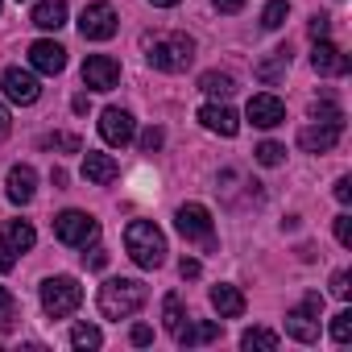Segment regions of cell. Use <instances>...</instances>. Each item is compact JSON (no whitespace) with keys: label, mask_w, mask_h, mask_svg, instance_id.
<instances>
[{"label":"cell","mask_w":352,"mask_h":352,"mask_svg":"<svg viewBox=\"0 0 352 352\" xmlns=\"http://www.w3.org/2000/svg\"><path fill=\"white\" fill-rule=\"evenodd\" d=\"M336 199H340V204L352 199V179H340V183H336Z\"/></svg>","instance_id":"7bdbcfd3"},{"label":"cell","mask_w":352,"mask_h":352,"mask_svg":"<svg viewBox=\"0 0 352 352\" xmlns=\"http://www.w3.org/2000/svg\"><path fill=\"white\" fill-rule=\"evenodd\" d=\"M286 67H290V50H286V46H278L265 63H257V79H261V83H278V75H282Z\"/></svg>","instance_id":"cb8c5ba5"},{"label":"cell","mask_w":352,"mask_h":352,"mask_svg":"<svg viewBox=\"0 0 352 352\" xmlns=\"http://www.w3.org/2000/svg\"><path fill=\"white\" fill-rule=\"evenodd\" d=\"M30 67L34 71H42V75H58L63 67H67V50L58 46V42H34L30 46Z\"/></svg>","instance_id":"5bb4252c"},{"label":"cell","mask_w":352,"mask_h":352,"mask_svg":"<svg viewBox=\"0 0 352 352\" xmlns=\"http://www.w3.org/2000/svg\"><path fill=\"white\" fill-rule=\"evenodd\" d=\"M79 302H83V286H79L75 278L58 274V278H46V282H42V311H46L50 319H67V315H75Z\"/></svg>","instance_id":"277c9868"},{"label":"cell","mask_w":352,"mask_h":352,"mask_svg":"<svg viewBox=\"0 0 352 352\" xmlns=\"http://www.w3.org/2000/svg\"><path fill=\"white\" fill-rule=\"evenodd\" d=\"M83 261H87L91 270H104V265H108V253H104V249H91V257L83 253Z\"/></svg>","instance_id":"ab89813d"},{"label":"cell","mask_w":352,"mask_h":352,"mask_svg":"<svg viewBox=\"0 0 352 352\" xmlns=\"http://www.w3.org/2000/svg\"><path fill=\"white\" fill-rule=\"evenodd\" d=\"M17 327V298L0 286V331H13Z\"/></svg>","instance_id":"f546056e"},{"label":"cell","mask_w":352,"mask_h":352,"mask_svg":"<svg viewBox=\"0 0 352 352\" xmlns=\"http://www.w3.org/2000/svg\"><path fill=\"white\" fill-rule=\"evenodd\" d=\"M311 67H315L319 75H348V54H340V46H331V42L323 38V42H315V50H311Z\"/></svg>","instance_id":"2e32d148"},{"label":"cell","mask_w":352,"mask_h":352,"mask_svg":"<svg viewBox=\"0 0 352 352\" xmlns=\"http://www.w3.org/2000/svg\"><path fill=\"white\" fill-rule=\"evenodd\" d=\"M212 307L220 311V319H241L245 315V294L236 286L220 282V286H212Z\"/></svg>","instance_id":"d6986e66"},{"label":"cell","mask_w":352,"mask_h":352,"mask_svg":"<svg viewBox=\"0 0 352 352\" xmlns=\"http://www.w3.org/2000/svg\"><path fill=\"white\" fill-rule=\"evenodd\" d=\"M241 348H261V352H274L278 348V331H270V327H249L245 336H241Z\"/></svg>","instance_id":"d4e9b609"},{"label":"cell","mask_w":352,"mask_h":352,"mask_svg":"<svg viewBox=\"0 0 352 352\" xmlns=\"http://www.w3.org/2000/svg\"><path fill=\"white\" fill-rule=\"evenodd\" d=\"M34 191H38V170L25 166V162L13 166V170H9V199H13V204H30Z\"/></svg>","instance_id":"ac0fdd59"},{"label":"cell","mask_w":352,"mask_h":352,"mask_svg":"<svg viewBox=\"0 0 352 352\" xmlns=\"http://www.w3.org/2000/svg\"><path fill=\"white\" fill-rule=\"evenodd\" d=\"M199 91L212 96V100H228L236 91V79L224 75V71H208V75H199Z\"/></svg>","instance_id":"603a6c76"},{"label":"cell","mask_w":352,"mask_h":352,"mask_svg":"<svg viewBox=\"0 0 352 352\" xmlns=\"http://www.w3.org/2000/svg\"><path fill=\"white\" fill-rule=\"evenodd\" d=\"M174 336H179L183 348H191V344H212V340H220V323H216V319H199V323L179 327Z\"/></svg>","instance_id":"44dd1931"},{"label":"cell","mask_w":352,"mask_h":352,"mask_svg":"<svg viewBox=\"0 0 352 352\" xmlns=\"http://www.w3.org/2000/svg\"><path fill=\"white\" fill-rule=\"evenodd\" d=\"M145 298H149V290L137 278H108L100 286V294H96L104 319H129V315H137L145 307Z\"/></svg>","instance_id":"6da1fadb"},{"label":"cell","mask_w":352,"mask_h":352,"mask_svg":"<svg viewBox=\"0 0 352 352\" xmlns=\"http://www.w3.org/2000/svg\"><path fill=\"white\" fill-rule=\"evenodd\" d=\"M9 137V112H5V104H0V141Z\"/></svg>","instance_id":"ee69618b"},{"label":"cell","mask_w":352,"mask_h":352,"mask_svg":"<svg viewBox=\"0 0 352 352\" xmlns=\"http://www.w3.org/2000/svg\"><path fill=\"white\" fill-rule=\"evenodd\" d=\"M116 9L112 5H104V0H96V5H87L83 13H79V34L87 38V42H108V38H116Z\"/></svg>","instance_id":"52a82bcc"},{"label":"cell","mask_w":352,"mask_h":352,"mask_svg":"<svg viewBox=\"0 0 352 352\" xmlns=\"http://www.w3.org/2000/svg\"><path fill=\"white\" fill-rule=\"evenodd\" d=\"M83 83H87L91 91H112V87L120 83V63L108 58V54H91V58L83 63Z\"/></svg>","instance_id":"9c48e42d"},{"label":"cell","mask_w":352,"mask_h":352,"mask_svg":"<svg viewBox=\"0 0 352 352\" xmlns=\"http://www.w3.org/2000/svg\"><path fill=\"white\" fill-rule=\"evenodd\" d=\"M331 294H336V298H348V294H352V274H348V270H336V274H331Z\"/></svg>","instance_id":"e575fe53"},{"label":"cell","mask_w":352,"mask_h":352,"mask_svg":"<svg viewBox=\"0 0 352 352\" xmlns=\"http://www.w3.org/2000/svg\"><path fill=\"white\" fill-rule=\"evenodd\" d=\"M340 133H344V124H311V129H302L298 133V145L307 149V153H327V149H336V141H340Z\"/></svg>","instance_id":"9a60e30c"},{"label":"cell","mask_w":352,"mask_h":352,"mask_svg":"<svg viewBox=\"0 0 352 352\" xmlns=\"http://www.w3.org/2000/svg\"><path fill=\"white\" fill-rule=\"evenodd\" d=\"M149 340H153V331H149L145 323H137V327H133V344H137V348H145Z\"/></svg>","instance_id":"60d3db41"},{"label":"cell","mask_w":352,"mask_h":352,"mask_svg":"<svg viewBox=\"0 0 352 352\" xmlns=\"http://www.w3.org/2000/svg\"><path fill=\"white\" fill-rule=\"evenodd\" d=\"M212 5H216L220 13H241V9H245V0H212Z\"/></svg>","instance_id":"b9f144b4"},{"label":"cell","mask_w":352,"mask_h":352,"mask_svg":"<svg viewBox=\"0 0 352 352\" xmlns=\"http://www.w3.org/2000/svg\"><path fill=\"white\" fill-rule=\"evenodd\" d=\"M145 50H149L145 54L149 67L153 71H166V75H179V71H187L195 63V42L187 34H162V38L145 42Z\"/></svg>","instance_id":"3957f363"},{"label":"cell","mask_w":352,"mask_h":352,"mask_svg":"<svg viewBox=\"0 0 352 352\" xmlns=\"http://www.w3.org/2000/svg\"><path fill=\"white\" fill-rule=\"evenodd\" d=\"M153 9H174V5H183V0H149Z\"/></svg>","instance_id":"f6af8a7d"},{"label":"cell","mask_w":352,"mask_h":352,"mask_svg":"<svg viewBox=\"0 0 352 352\" xmlns=\"http://www.w3.org/2000/svg\"><path fill=\"white\" fill-rule=\"evenodd\" d=\"M71 344H75V348H100V344H104V336H100V327L79 323V327H71Z\"/></svg>","instance_id":"f1b7e54d"},{"label":"cell","mask_w":352,"mask_h":352,"mask_svg":"<svg viewBox=\"0 0 352 352\" xmlns=\"http://www.w3.org/2000/svg\"><path fill=\"white\" fill-rule=\"evenodd\" d=\"M307 30H311V38H315V42H323V38H327V30H331V17H323V13H319V17H311V25H307Z\"/></svg>","instance_id":"8d00e7d4"},{"label":"cell","mask_w":352,"mask_h":352,"mask_svg":"<svg viewBox=\"0 0 352 352\" xmlns=\"http://www.w3.org/2000/svg\"><path fill=\"white\" fill-rule=\"evenodd\" d=\"M286 336H294L298 344H315L319 340V315H311L307 307L286 311Z\"/></svg>","instance_id":"e0dca14e"},{"label":"cell","mask_w":352,"mask_h":352,"mask_svg":"<svg viewBox=\"0 0 352 352\" xmlns=\"http://www.w3.org/2000/svg\"><path fill=\"white\" fill-rule=\"evenodd\" d=\"M0 236L9 241V249H13V253H30V249H34V241H38L34 224H25V220H9Z\"/></svg>","instance_id":"7402d4cb"},{"label":"cell","mask_w":352,"mask_h":352,"mask_svg":"<svg viewBox=\"0 0 352 352\" xmlns=\"http://www.w3.org/2000/svg\"><path fill=\"white\" fill-rule=\"evenodd\" d=\"M311 116H315V120H323V124H344L340 108H336V104H327V100H323V104H315V108H311Z\"/></svg>","instance_id":"836d02e7"},{"label":"cell","mask_w":352,"mask_h":352,"mask_svg":"<svg viewBox=\"0 0 352 352\" xmlns=\"http://www.w3.org/2000/svg\"><path fill=\"white\" fill-rule=\"evenodd\" d=\"M331 340H336V344H348V340H352V311H340V315L331 319Z\"/></svg>","instance_id":"1f68e13d"},{"label":"cell","mask_w":352,"mask_h":352,"mask_svg":"<svg viewBox=\"0 0 352 352\" xmlns=\"http://www.w3.org/2000/svg\"><path fill=\"white\" fill-rule=\"evenodd\" d=\"M30 21L38 30H63L67 25V0H38L34 13H30Z\"/></svg>","instance_id":"ffe728a7"},{"label":"cell","mask_w":352,"mask_h":352,"mask_svg":"<svg viewBox=\"0 0 352 352\" xmlns=\"http://www.w3.org/2000/svg\"><path fill=\"white\" fill-rule=\"evenodd\" d=\"M286 17H290V5H286V0H270L265 13H261V25H265V30H282Z\"/></svg>","instance_id":"83f0119b"},{"label":"cell","mask_w":352,"mask_h":352,"mask_svg":"<svg viewBox=\"0 0 352 352\" xmlns=\"http://www.w3.org/2000/svg\"><path fill=\"white\" fill-rule=\"evenodd\" d=\"M162 141H166V133H162L157 124H149V129L141 133V141H137V145H141V153H157V149H162Z\"/></svg>","instance_id":"d6a6232c"},{"label":"cell","mask_w":352,"mask_h":352,"mask_svg":"<svg viewBox=\"0 0 352 352\" xmlns=\"http://www.w3.org/2000/svg\"><path fill=\"white\" fill-rule=\"evenodd\" d=\"M245 116L257 124V129H278L282 120H286V104L278 100V96H270V91H261V96H253L249 100V108H245Z\"/></svg>","instance_id":"8fae6325"},{"label":"cell","mask_w":352,"mask_h":352,"mask_svg":"<svg viewBox=\"0 0 352 352\" xmlns=\"http://www.w3.org/2000/svg\"><path fill=\"white\" fill-rule=\"evenodd\" d=\"M13 265H17V253L9 249V241H5V236H0V274H9Z\"/></svg>","instance_id":"74e56055"},{"label":"cell","mask_w":352,"mask_h":352,"mask_svg":"<svg viewBox=\"0 0 352 352\" xmlns=\"http://www.w3.org/2000/svg\"><path fill=\"white\" fill-rule=\"evenodd\" d=\"M0 87H5V96H9L13 104H38V96H42L34 71H21V67H9L5 79H0Z\"/></svg>","instance_id":"30bf717a"},{"label":"cell","mask_w":352,"mask_h":352,"mask_svg":"<svg viewBox=\"0 0 352 352\" xmlns=\"http://www.w3.org/2000/svg\"><path fill=\"white\" fill-rule=\"evenodd\" d=\"M183 319H187L183 298H179V294H166V298H162V323H166V331H179Z\"/></svg>","instance_id":"484cf974"},{"label":"cell","mask_w":352,"mask_h":352,"mask_svg":"<svg viewBox=\"0 0 352 352\" xmlns=\"http://www.w3.org/2000/svg\"><path fill=\"white\" fill-rule=\"evenodd\" d=\"M174 228H179L187 241H199L204 249L216 245V228H212V212L204 204H183L179 216H174Z\"/></svg>","instance_id":"8992f818"},{"label":"cell","mask_w":352,"mask_h":352,"mask_svg":"<svg viewBox=\"0 0 352 352\" xmlns=\"http://www.w3.org/2000/svg\"><path fill=\"white\" fill-rule=\"evenodd\" d=\"M100 137L108 141V145H129L133 137H137V124H133V112H124V108H104L100 112Z\"/></svg>","instance_id":"ba28073f"},{"label":"cell","mask_w":352,"mask_h":352,"mask_svg":"<svg viewBox=\"0 0 352 352\" xmlns=\"http://www.w3.org/2000/svg\"><path fill=\"white\" fill-rule=\"evenodd\" d=\"M336 241H340L344 249L352 245V216H348V212H344V216H336Z\"/></svg>","instance_id":"d590c367"},{"label":"cell","mask_w":352,"mask_h":352,"mask_svg":"<svg viewBox=\"0 0 352 352\" xmlns=\"http://www.w3.org/2000/svg\"><path fill=\"white\" fill-rule=\"evenodd\" d=\"M54 236L71 249H87L100 236V220L87 212H63V216H54Z\"/></svg>","instance_id":"5b68a950"},{"label":"cell","mask_w":352,"mask_h":352,"mask_svg":"<svg viewBox=\"0 0 352 352\" xmlns=\"http://www.w3.org/2000/svg\"><path fill=\"white\" fill-rule=\"evenodd\" d=\"M179 274H183V278H199V274H204V265H199L195 257H183V261H179Z\"/></svg>","instance_id":"f35d334b"},{"label":"cell","mask_w":352,"mask_h":352,"mask_svg":"<svg viewBox=\"0 0 352 352\" xmlns=\"http://www.w3.org/2000/svg\"><path fill=\"white\" fill-rule=\"evenodd\" d=\"M42 149H58V153H83V141L75 133H50L42 137Z\"/></svg>","instance_id":"4316f807"},{"label":"cell","mask_w":352,"mask_h":352,"mask_svg":"<svg viewBox=\"0 0 352 352\" xmlns=\"http://www.w3.org/2000/svg\"><path fill=\"white\" fill-rule=\"evenodd\" d=\"M116 174H120V166H116L112 153H96V149L83 153V179H87V183L108 187V183H116Z\"/></svg>","instance_id":"4fadbf2b"},{"label":"cell","mask_w":352,"mask_h":352,"mask_svg":"<svg viewBox=\"0 0 352 352\" xmlns=\"http://www.w3.org/2000/svg\"><path fill=\"white\" fill-rule=\"evenodd\" d=\"M199 124L208 129V133H220V137H236L241 133V116L220 100V104H204L199 108Z\"/></svg>","instance_id":"7c38bea8"},{"label":"cell","mask_w":352,"mask_h":352,"mask_svg":"<svg viewBox=\"0 0 352 352\" xmlns=\"http://www.w3.org/2000/svg\"><path fill=\"white\" fill-rule=\"evenodd\" d=\"M282 153H286V149H282L278 141H261V145L253 149V157H257L261 166H278V162H282Z\"/></svg>","instance_id":"4dcf8cb0"},{"label":"cell","mask_w":352,"mask_h":352,"mask_svg":"<svg viewBox=\"0 0 352 352\" xmlns=\"http://www.w3.org/2000/svg\"><path fill=\"white\" fill-rule=\"evenodd\" d=\"M124 249L141 270H157L166 261V236H162V228L153 220H133L124 228Z\"/></svg>","instance_id":"7a4b0ae2"}]
</instances>
